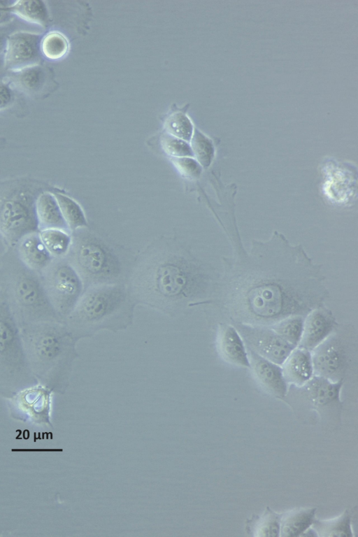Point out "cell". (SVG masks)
<instances>
[{"instance_id":"1","label":"cell","mask_w":358,"mask_h":537,"mask_svg":"<svg viewBox=\"0 0 358 537\" xmlns=\"http://www.w3.org/2000/svg\"><path fill=\"white\" fill-rule=\"evenodd\" d=\"M263 246L227 260L220 297L232 322L271 326L324 305V278L301 248Z\"/></svg>"},{"instance_id":"2","label":"cell","mask_w":358,"mask_h":537,"mask_svg":"<svg viewBox=\"0 0 358 537\" xmlns=\"http://www.w3.org/2000/svg\"><path fill=\"white\" fill-rule=\"evenodd\" d=\"M209 270L185 249L166 243L150 249L137 265L130 294L166 313H176L215 290Z\"/></svg>"},{"instance_id":"3","label":"cell","mask_w":358,"mask_h":537,"mask_svg":"<svg viewBox=\"0 0 358 537\" xmlns=\"http://www.w3.org/2000/svg\"><path fill=\"white\" fill-rule=\"evenodd\" d=\"M131 299L123 286L92 285L81 294L64 324L74 338L101 329H121L131 319Z\"/></svg>"},{"instance_id":"4","label":"cell","mask_w":358,"mask_h":537,"mask_svg":"<svg viewBox=\"0 0 358 537\" xmlns=\"http://www.w3.org/2000/svg\"><path fill=\"white\" fill-rule=\"evenodd\" d=\"M20 328L29 370L48 377L68 368L75 357V338L62 321L31 322Z\"/></svg>"},{"instance_id":"5","label":"cell","mask_w":358,"mask_h":537,"mask_svg":"<svg viewBox=\"0 0 358 537\" xmlns=\"http://www.w3.org/2000/svg\"><path fill=\"white\" fill-rule=\"evenodd\" d=\"M0 285L20 327L31 322L62 321L47 296L39 273L20 259L3 264Z\"/></svg>"},{"instance_id":"6","label":"cell","mask_w":358,"mask_h":537,"mask_svg":"<svg viewBox=\"0 0 358 537\" xmlns=\"http://www.w3.org/2000/svg\"><path fill=\"white\" fill-rule=\"evenodd\" d=\"M34 180L13 179L0 182V234L14 245L39 229L36 201L44 192Z\"/></svg>"},{"instance_id":"7","label":"cell","mask_w":358,"mask_h":537,"mask_svg":"<svg viewBox=\"0 0 358 537\" xmlns=\"http://www.w3.org/2000/svg\"><path fill=\"white\" fill-rule=\"evenodd\" d=\"M343 382H332L314 375L302 386L288 385L283 401L300 420L310 424L317 421L325 428L334 430L341 425L343 403L341 392Z\"/></svg>"},{"instance_id":"8","label":"cell","mask_w":358,"mask_h":537,"mask_svg":"<svg viewBox=\"0 0 358 537\" xmlns=\"http://www.w3.org/2000/svg\"><path fill=\"white\" fill-rule=\"evenodd\" d=\"M69 262L83 284L89 286L115 284L122 273V264L115 250L101 238L87 231H78L71 241Z\"/></svg>"},{"instance_id":"9","label":"cell","mask_w":358,"mask_h":537,"mask_svg":"<svg viewBox=\"0 0 358 537\" xmlns=\"http://www.w3.org/2000/svg\"><path fill=\"white\" fill-rule=\"evenodd\" d=\"M336 329L311 351L314 375L332 382L345 380L354 363L357 341L352 326Z\"/></svg>"},{"instance_id":"10","label":"cell","mask_w":358,"mask_h":537,"mask_svg":"<svg viewBox=\"0 0 358 537\" xmlns=\"http://www.w3.org/2000/svg\"><path fill=\"white\" fill-rule=\"evenodd\" d=\"M41 274L47 296L63 321L80 297L83 282L69 261L63 259L52 261Z\"/></svg>"},{"instance_id":"11","label":"cell","mask_w":358,"mask_h":537,"mask_svg":"<svg viewBox=\"0 0 358 537\" xmlns=\"http://www.w3.org/2000/svg\"><path fill=\"white\" fill-rule=\"evenodd\" d=\"M20 325L0 291V377H14L28 371Z\"/></svg>"},{"instance_id":"12","label":"cell","mask_w":358,"mask_h":537,"mask_svg":"<svg viewBox=\"0 0 358 537\" xmlns=\"http://www.w3.org/2000/svg\"><path fill=\"white\" fill-rule=\"evenodd\" d=\"M247 348L259 355L282 366L293 346L268 326L232 322Z\"/></svg>"},{"instance_id":"13","label":"cell","mask_w":358,"mask_h":537,"mask_svg":"<svg viewBox=\"0 0 358 537\" xmlns=\"http://www.w3.org/2000/svg\"><path fill=\"white\" fill-rule=\"evenodd\" d=\"M43 34L17 31L7 38L3 61L6 71L39 64L42 59L40 43Z\"/></svg>"},{"instance_id":"14","label":"cell","mask_w":358,"mask_h":537,"mask_svg":"<svg viewBox=\"0 0 358 537\" xmlns=\"http://www.w3.org/2000/svg\"><path fill=\"white\" fill-rule=\"evenodd\" d=\"M247 350L250 369L259 385L273 396L284 401L288 385L284 378L282 366L259 355L248 348Z\"/></svg>"},{"instance_id":"15","label":"cell","mask_w":358,"mask_h":537,"mask_svg":"<svg viewBox=\"0 0 358 537\" xmlns=\"http://www.w3.org/2000/svg\"><path fill=\"white\" fill-rule=\"evenodd\" d=\"M338 325L331 310L324 305L312 310L304 317L303 334L299 346L311 352Z\"/></svg>"},{"instance_id":"16","label":"cell","mask_w":358,"mask_h":537,"mask_svg":"<svg viewBox=\"0 0 358 537\" xmlns=\"http://www.w3.org/2000/svg\"><path fill=\"white\" fill-rule=\"evenodd\" d=\"M217 348L220 357L228 364L250 368L246 345L233 324L226 323L219 324Z\"/></svg>"},{"instance_id":"17","label":"cell","mask_w":358,"mask_h":537,"mask_svg":"<svg viewBox=\"0 0 358 537\" xmlns=\"http://www.w3.org/2000/svg\"><path fill=\"white\" fill-rule=\"evenodd\" d=\"M281 366L288 385L302 386L314 375L311 352L299 346L293 349Z\"/></svg>"},{"instance_id":"18","label":"cell","mask_w":358,"mask_h":537,"mask_svg":"<svg viewBox=\"0 0 358 537\" xmlns=\"http://www.w3.org/2000/svg\"><path fill=\"white\" fill-rule=\"evenodd\" d=\"M6 72L8 83L28 95L40 94L48 82V72L40 64Z\"/></svg>"},{"instance_id":"19","label":"cell","mask_w":358,"mask_h":537,"mask_svg":"<svg viewBox=\"0 0 358 537\" xmlns=\"http://www.w3.org/2000/svg\"><path fill=\"white\" fill-rule=\"evenodd\" d=\"M20 259L29 268L41 273L52 261L39 235H28L18 243Z\"/></svg>"},{"instance_id":"20","label":"cell","mask_w":358,"mask_h":537,"mask_svg":"<svg viewBox=\"0 0 358 537\" xmlns=\"http://www.w3.org/2000/svg\"><path fill=\"white\" fill-rule=\"evenodd\" d=\"M316 510V508H299L282 513L280 536H301L312 526Z\"/></svg>"},{"instance_id":"21","label":"cell","mask_w":358,"mask_h":537,"mask_svg":"<svg viewBox=\"0 0 358 537\" xmlns=\"http://www.w3.org/2000/svg\"><path fill=\"white\" fill-rule=\"evenodd\" d=\"M36 211L38 228L41 230L68 229L53 194L48 192L41 194L36 201Z\"/></svg>"},{"instance_id":"22","label":"cell","mask_w":358,"mask_h":537,"mask_svg":"<svg viewBox=\"0 0 358 537\" xmlns=\"http://www.w3.org/2000/svg\"><path fill=\"white\" fill-rule=\"evenodd\" d=\"M10 10L15 17L43 29L50 22L49 10L45 2L43 1H12Z\"/></svg>"},{"instance_id":"23","label":"cell","mask_w":358,"mask_h":537,"mask_svg":"<svg viewBox=\"0 0 358 537\" xmlns=\"http://www.w3.org/2000/svg\"><path fill=\"white\" fill-rule=\"evenodd\" d=\"M282 513L267 506L261 515H252L245 522V532L256 537H279Z\"/></svg>"},{"instance_id":"24","label":"cell","mask_w":358,"mask_h":537,"mask_svg":"<svg viewBox=\"0 0 358 537\" xmlns=\"http://www.w3.org/2000/svg\"><path fill=\"white\" fill-rule=\"evenodd\" d=\"M311 527L317 536H354L352 528V514L345 510L341 515L330 520L315 519Z\"/></svg>"},{"instance_id":"25","label":"cell","mask_w":358,"mask_h":537,"mask_svg":"<svg viewBox=\"0 0 358 537\" xmlns=\"http://www.w3.org/2000/svg\"><path fill=\"white\" fill-rule=\"evenodd\" d=\"M53 195L68 229L77 230L87 226L84 211L75 200L59 192H54Z\"/></svg>"},{"instance_id":"26","label":"cell","mask_w":358,"mask_h":537,"mask_svg":"<svg viewBox=\"0 0 358 537\" xmlns=\"http://www.w3.org/2000/svg\"><path fill=\"white\" fill-rule=\"evenodd\" d=\"M69 42L66 36L59 31H50L43 34L40 43L42 57L49 60H57L66 55Z\"/></svg>"},{"instance_id":"27","label":"cell","mask_w":358,"mask_h":537,"mask_svg":"<svg viewBox=\"0 0 358 537\" xmlns=\"http://www.w3.org/2000/svg\"><path fill=\"white\" fill-rule=\"evenodd\" d=\"M39 236L45 248L52 257H62L69 251L72 240L64 229H42Z\"/></svg>"},{"instance_id":"28","label":"cell","mask_w":358,"mask_h":537,"mask_svg":"<svg viewBox=\"0 0 358 537\" xmlns=\"http://www.w3.org/2000/svg\"><path fill=\"white\" fill-rule=\"evenodd\" d=\"M304 317L301 315H291L268 327L287 342L297 347L303 334Z\"/></svg>"},{"instance_id":"29","label":"cell","mask_w":358,"mask_h":537,"mask_svg":"<svg viewBox=\"0 0 358 537\" xmlns=\"http://www.w3.org/2000/svg\"><path fill=\"white\" fill-rule=\"evenodd\" d=\"M190 146L193 157L201 166H208L214 156V147L211 140L197 129L194 131L190 140Z\"/></svg>"},{"instance_id":"30","label":"cell","mask_w":358,"mask_h":537,"mask_svg":"<svg viewBox=\"0 0 358 537\" xmlns=\"http://www.w3.org/2000/svg\"><path fill=\"white\" fill-rule=\"evenodd\" d=\"M166 133L184 140L190 141L194 127L189 117L182 113L171 115L166 121Z\"/></svg>"},{"instance_id":"31","label":"cell","mask_w":358,"mask_h":537,"mask_svg":"<svg viewBox=\"0 0 358 537\" xmlns=\"http://www.w3.org/2000/svg\"><path fill=\"white\" fill-rule=\"evenodd\" d=\"M164 151L171 157H192L193 154L189 142L165 133L161 138Z\"/></svg>"},{"instance_id":"32","label":"cell","mask_w":358,"mask_h":537,"mask_svg":"<svg viewBox=\"0 0 358 537\" xmlns=\"http://www.w3.org/2000/svg\"><path fill=\"white\" fill-rule=\"evenodd\" d=\"M178 173L184 178L194 179L201 173V166L192 157H171Z\"/></svg>"},{"instance_id":"33","label":"cell","mask_w":358,"mask_h":537,"mask_svg":"<svg viewBox=\"0 0 358 537\" xmlns=\"http://www.w3.org/2000/svg\"><path fill=\"white\" fill-rule=\"evenodd\" d=\"M14 101V93L8 82L0 80V110L10 106Z\"/></svg>"},{"instance_id":"34","label":"cell","mask_w":358,"mask_h":537,"mask_svg":"<svg viewBox=\"0 0 358 537\" xmlns=\"http://www.w3.org/2000/svg\"><path fill=\"white\" fill-rule=\"evenodd\" d=\"M19 24L15 21L0 26V55L3 54L8 37L13 32L20 31Z\"/></svg>"},{"instance_id":"35","label":"cell","mask_w":358,"mask_h":537,"mask_svg":"<svg viewBox=\"0 0 358 537\" xmlns=\"http://www.w3.org/2000/svg\"><path fill=\"white\" fill-rule=\"evenodd\" d=\"M12 1H0V26L8 24L14 20L15 16L10 10Z\"/></svg>"},{"instance_id":"36","label":"cell","mask_w":358,"mask_h":537,"mask_svg":"<svg viewBox=\"0 0 358 537\" xmlns=\"http://www.w3.org/2000/svg\"><path fill=\"white\" fill-rule=\"evenodd\" d=\"M5 71H6V69L4 67L3 55L2 54V55H0V78H1V76H3Z\"/></svg>"}]
</instances>
